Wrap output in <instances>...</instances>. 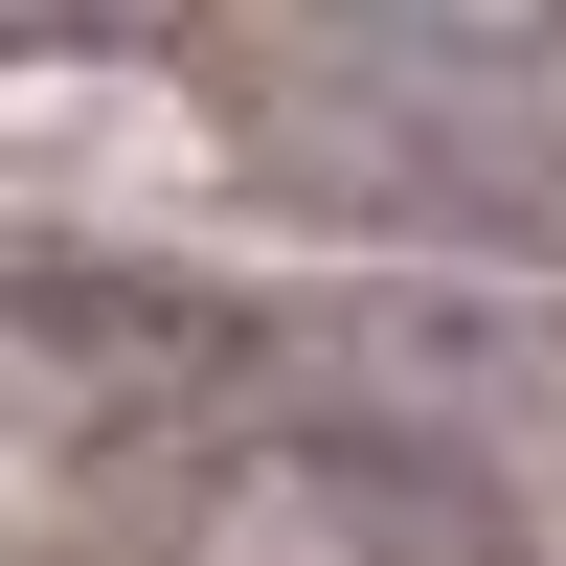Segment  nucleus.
<instances>
[{
    "mask_svg": "<svg viewBox=\"0 0 566 566\" xmlns=\"http://www.w3.org/2000/svg\"><path fill=\"white\" fill-rule=\"evenodd\" d=\"M181 566H522V544H499L476 476H431L386 431H250L181 499Z\"/></svg>",
    "mask_w": 566,
    "mask_h": 566,
    "instance_id": "nucleus-1",
    "label": "nucleus"
}]
</instances>
